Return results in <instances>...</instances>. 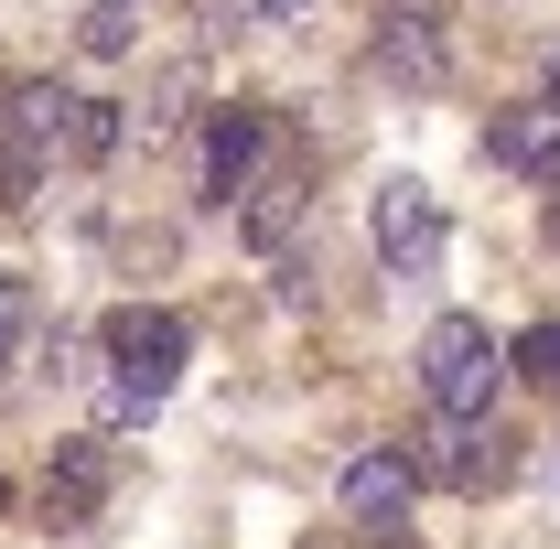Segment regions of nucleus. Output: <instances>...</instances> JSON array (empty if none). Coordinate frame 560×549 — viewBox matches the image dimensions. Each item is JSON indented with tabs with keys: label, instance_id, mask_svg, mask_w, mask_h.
Masks as SVG:
<instances>
[{
	"label": "nucleus",
	"instance_id": "obj_1",
	"mask_svg": "<svg viewBox=\"0 0 560 549\" xmlns=\"http://www.w3.org/2000/svg\"><path fill=\"white\" fill-rule=\"evenodd\" d=\"M97 355H108V366H75V377L97 388V410L108 420H151L162 399H173V377H184V313L119 302V313L97 324Z\"/></svg>",
	"mask_w": 560,
	"mask_h": 549
},
{
	"label": "nucleus",
	"instance_id": "obj_2",
	"mask_svg": "<svg viewBox=\"0 0 560 549\" xmlns=\"http://www.w3.org/2000/svg\"><path fill=\"white\" fill-rule=\"evenodd\" d=\"M495 388H506V344L486 335V313H442L420 335V399L442 420H486Z\"/></svg>",
	"mask_w": 560,
	"mask_h": 549
},
{
	"label": "nucleus",
	"instance_id": "obj_3",
	"mask_svg": "<svg viewBox=\"0 0 560 549\" xmlns=\"http://www.w3.org/2000/svg\"><path fill=\"white\" fill-rule=\"evenodd\" d=\"M410 464L431 484H453V495H495V484L517 475V442L495 431V410L486 420H442V410H431V431L410 442Z\"/></svg>",
	"mask_w": 560,
	"mask_h": 549
},
{
	"label": "nucleus",
	"instance_id": "obj_4",
	"mask_svg": "<svg viewBox=\"0 0 560 549\" xmlns=\"http://www.w3.org/2000/svg\"><path fill=\"white\" fill-rule=\"evenodd\" d=\"M366 237H377V259H388L399 280H420L431 259H442V237H453V226H442V195H431L420 173H388V184H377V206H366Z\"/></svg>",
	"mask_w": 560,
	"mask_h": 549
},
{
	"label": "nucleus",
	"instance_id": "obj_5",
	"mask_svg": "<svg viewBox=\"0 0 560 549\" xmlns=\"http://www.w3.org/2000/svg\"><path fill=\"white\" fill-rule=\"evenodd\" d=\"M66 140H75V97H66V86H11V151H0V184L33 195L44 162H55Z\"/></svg>",
	"mask_w": 560,
	"mask_h": 549
},
{
	"label": "nucleus",
	"instance_id": "obj_6",
	"mask_svg": "<svg viewBox=\"0 0 560 549\" xmlns=\"http://www.w3.org/2000/svg\"><path fill=\"white\" fill-rule=\"evenodd\" d=\"M410 495H420L410 442H377V453H355V464H346V517H355V528H377V539L410 517Z\"/></svg>",
	"mask_w": 560,
	"mask_h": 549
},
{
	"label": "nucleus",
	"instance_id": "obj_7",
	"mask_svg": "<svg viewBox=\"0 0 560 549\" xmlns=\"http://www.w3.org/2000/svg\"><path fill=\"white\" fill-rule=\"evenodd\" d=\"M259 173H270V119H259V108H226V119L206 130V195L237 206Z\"/></svg>",
	"mask_w": 560,
	"mask_h": 549
},
{
	"label": "nucleus",
	"instance_id": "obj_8",
	"mask_svg": "<svg viewBox=\"0 0 560 549\" xmlns=\"http://www.w3.org/2000/svg\"><path fill=\"white\" fill-rule=\"evenodd\" d=\"M302 215H313L302 173H291V162H270V173L237 195V237H248V248H291V237H302Z\"/></svg>",
	"mask_w": 560,
	"mask_h": 549
},
{
	"label": "nucleus",
	"instance_id": "obj_9",
	"mask_svg": "<svg viewBox=\"0 0 560 549\" xmlns=\"http://www.w3.org/2000/svg\"><path fill=\"white\" fill-rule=\"evenodd\" d=\"M486 162H506V173H560V108H550V97L495 108V119H486Z\"/></svg>",
	"mask_w": 560,
	"mask_h": 549
},
{
	"label": "nucleus",
	"instance_id": "obj_10",
	"mask_svg": "<svg viewBox=\"0 0 560 549\" xmlns=\"http://www.w3.org/2000/svg\"><path fill=\"white\" fill-rule=\"evenodd\" d=\"M97 484H108V453H97V442H66V464L44 475V517H55V528H75V517L97 506Z\"/></svg>",
	"mask_w": 560,
	"mask_h": 549
},
{
	"label": "nucleus",
	"instance_id": "obj_11",
	"mask_svg": "<svg viewBox=\"0 0 560 549\" xmlns=\"http://www.w3.org/2000/svg\"><path fill=\"white\" fill-rule=\"evenodd\" d=\"M377 66L410 75V86H442V44H431V22H420V11H399V22L377 33Z\"/></svg>",
	"mask_w": 560,
	"mask_h": 549
},
{
	"label": "nucleus",
	"instance_id": "obj_12",
	"mask_svg": "<svg viewBox=\"0 0 560 549\" xmlns=\"http://www.w3.org/2000/svg\"><path fill=\"white\" fill-rule=\"evenodd\" d=\"M119 130H130V119H119V108H108V97H75V162H108V151H119Z\"/></svg>",
	"mask_w": 560,
	"mask_h": 549
},
{
	"label": "nucleus",
	"instance_id": "obj_13",
	"mask_svg": "<svg viewBox=\"0 0 560 549\" xmlns=\"http://www.w3.org/2000/svg\"><path fill=\"white\" fill-rule=\"evenodd\" d=\"M506 366H517V377H539V388H560V324H528V335L506 344Z\"/></svg>",
	"mask_w": 560,
	"mask_h": 549
},
{
	"label": "nucleus",
	"instance_id": "obj_14",
	"mask_svg": "<svg viewBox=\"0 0 560 549\" xmlns=\"http://www.w3.org/2000/svg\"><path fill=\"white\" fill-rule=\"evenodd\" d=\"M130 11L140 0H86V55H130V33H140Z\"/></svg>",
	"mask_w": 560,
	"mask_h": 549
},
{
	"label": "nucleus",
	"instance_id": "obj_15",
	"mask_svg": "<svg viewBox=\"0 0 560 549\" xmlns=\"http://www.w3.org/2000/svg\"><path fill=\"white\" fill-rule=\"evenodd\" d=\"M22 324H33V302H22V280H0V366H11V344H22Z\"/></svg>",
	"mask_w": 560,
	"mask_h": 549
},
{
	"label": "nucleus",
	"instance_id": "obj_16",
	"mask_svg": "<svg viewBox=\"0 0 560 549\" xmlns=\"http://www.w3.org/2000/svg\"><path fill=\"white\" fill-rule=\"evenodd\" d=\"M259 22H313V0H248Z\"/></svg>",
	"mask_w": 560,
	"mask_h": 549
},
{
	"label": "nucleus",
	"instance_id": "obj_17",
	"mask_svg": "<svg viewBox=\"0 0 560 549\" xmlns=\"http://www.w3.org/2000/svg\"><path fill=\"white\" fill-rule=\"evenodd\" d=\"M550 248H560V195H550Z\"/></svg>",
	"mask_w": 560,
	"mask_h": 549
},
{
	"label": "nucleus",
	"instance_id": "obj_18",
	"mask_svg": "<svg viewBox=\"0 0 560 549\" xmlns=\"http://www.w3.org/2000/svg\"><path fill=\"white\" fill-rule=\"evenodd\" d=\"M550 108H560V55H550Z\"/></svg>",
	"mask_w": 560,
	"mask_h": 549
}]
</instances>
